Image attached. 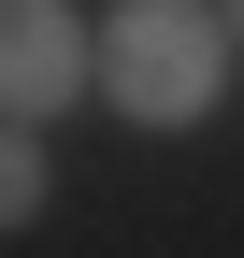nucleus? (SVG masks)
<instances>
[{
    "instance_id": "f257e3e1",
    "label": "nucleus",
    "mask_w": 244,
    "mask_h": 258,
    "mask_svg": "<svg viewBox=\"0 0 244 258\" xmlns=\"http://www.w3.org/2000/svg\"><path fill=\"white\" fill-rule=\"evenodd\" d=\"M216 72H230V43H216V15H201V0H130V15L101 29V86H115L144 129L216 115Z\"/></svg>"
},
{
    "instance_id": "f03ea898",
    "label": "nucleus",
    "mask_w": 244,
    "mask_h": 258,
    "mask_svg": "<svg viewBox=\"0 0 244 258\" xmlns=\"http://www.w3.org/2000/svg\"><path fill=\"white\" fill-rule=\"evenodd\" d=\"M86 72H101V43H86L72 0H0V129L86 101Z\"/></svg>"
},
{
    "instance_id": "7ed1b4c3",
    "label": "nucleus",
    "mask_w": 244,
    "mask_h": 258,
    "mask_svg": "<svg viewBox=\"0 0 244 258\" xmlns=\"http://www.w3.org/2000/svg\"><path fill=\"white\" fill-rule=\"evenodd\" d=\"M29 215H43V144L0 129V230H29Z\"/></svg>"
},
{
    "instance_id": "20e7f679",
    "label": "nucleus",
    "mask_w": 244,
    "mask_h": 258,
    "mask_svg": "<svg viewBox=\"0 0 244 258\" xmlns=\"http://www.w3.org/2000/svg\"><path fill=\"white\" fill-rule=\"evenodd\" d=\"M230 43H244V0H230Z\"/></svg>"
}]
</instances>
